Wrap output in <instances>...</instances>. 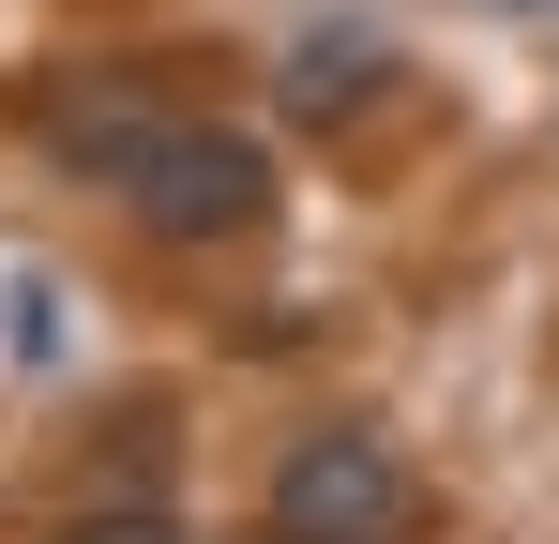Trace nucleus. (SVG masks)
<instances>
[{
    "instance_id": "1",
    "label": "nucleus",
    "mask_w": 559,
    "mask_h": 544,
    "mask_svg": "<svg viewBox=\"0 0 559 544\" xmlns=\"http://www.w3.org/2000/svg\"><path fill=\"white\" fill-rule=\"evenodd\" d=\"M258 530H273V544H408V530H424V484H408V453H393V439L318 424V439L273 453Z\"/></svg>"
},
{
    "instance_id": "2",
    "label": "nucleus",
    "mask_w": 559,
    "mask_h": 544,
    "mask_svg": "<svg viewBox=\"0 0 559 544\" xmlns=\"http://www.w3.org/2000/svg\"><path fill=\"white\" fill-rule=\"evenodd\" d=\"M106 197H121L152 243H242V227L273 212V152H258V137H227V121H167V137L106 181Z\"/></svg>"
},
{
    "instance_id": "3",
    "label": "nucleus",
    "mask_w": 559,
    "mask_h": 544,
    "mask_svg": "<svg viewBox=\"0 0 559 544\" xmlns=\"http://www.w3.org/2000/svg\"><path fill=\"white\" fill-rule=\"evenodd\" d=\"M167 121H182V106H152L136 76H92V91H46V106H31V137H46L76 181H121L152 137H167Z\"/></svg>"
},
{
    "instance_id": "4",
    "label": "nucleus",
    "mask_w": 559,
    "mask_h": 544,
    "mask_svg": "<svg viewBox=\"0 0 559 544\" xmlns=\"http://www.w3.org/2000/svg\"><path fill=\"white\" fill-rule=\"evenodd\" d=\"M364 91H378V46H364V31L287 46V106H302V121H333V106H364Z\"/></svg>"
},
{
    "instance_id": "5",
    "label": "nucleus",
    "mask_w": 559,
    "mask_h": 544,
    "mask_svg": "<svg viewBox=\"0 0 559 544\" xmlns=\"http://www.w3.org/2000/svg\"><path fill=\"white\" fill-rule=\"evenodd\" d=\"M76 544H182V530H167V515H92Z\"/></svg>"
}]
</instances>
